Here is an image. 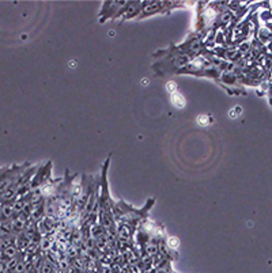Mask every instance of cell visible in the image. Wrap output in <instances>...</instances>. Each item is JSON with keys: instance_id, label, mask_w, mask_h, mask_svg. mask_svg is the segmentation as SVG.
Masks as SVG:
<instances>
[{"instance_id": "obj_11", "label": "cell", "mask_w": 272, "mask_h": 273, "mask_svg": "<svg viewBox=\"0 0 272 273\" xmlns=\"http://www.w3.org/2000/svg\"><path fill=\"white\" fill-rule=\"evenodd\" d=\"M230 117H231V118H236V117H237V114H236V111H234V110L230 111Z\"/></svg>"}, {"instance_id": "obj_1", "label": "cell", "mask_w": 272, "mask_h": 273, "mask_svg": "<svg viewBox=\"0 0 272 273\" xmlns=\"http://www.w3.org/2000/svg\"><path fill=\"white\" fill-rule=\"evenodd\" d=\"M170 99H171V103H173L176 107H178V109H182V107L185 106L184 96H182L181 94H178V92H173L171 96H170Z\"/></svg>"}, {"instance_id": "obj_4", "label": "cell", "mask_w": 272, "mask_h": 273, "mask_svg": "<svg viewBox=\"0 0 272 273\" xmlns=\"http://www.w3.org/2000/svg\"><path fill=\"white\" fill-rule=\"evenodd\" d=\"M197 122H199V125H202V126H207L208 125V117L207 115H199L197 117Z\"/></svg>"}, {"instance_id": "obj_9", "label": "cell", "mask_w": 272, "mask_h": 273, "mask_svg": "<svg viewBox=\"0 0 272 273\" xmlns=\"http://www.w3.org/2000/svg\"><path fill=\"white\" fill-rule=\"evenodd\" d=\"M150 246H151V247H147V252H148V253H150V254H152V253H155V252H156V247H155V246H154V245H150Z\"/></svg>"}, {"instance_id": "obj_7", "label": "cell", "mask_w": 272, "mask_h": 273, "mask_svg": "<svg viewBox=\"0 0 272 273\" xmlns=\"http://www.w3.org/2000/svg\"><path fill=\"white\" fill-rule=\"evenodd\" d=\"M22 272H25V264H23V262L17 264V266H15V273H22Z\"/></svg>"}, {"instance_id": "obj_8", "label": "cell", "mask_w": 272, "mask_h": 273, "mask_svg": "<svg viewBox=\"0 0 272 273\" xmlns=\"http://www.w3.org/2000/svg\"><path fill=\"white\" fill-rule=\"evenodd\" d=\"M178 243H180V242H178L177 238H170L169 239V246H171V247H177Z\"/></svg>"}, {"instance_id": "obj_12", "label": "cell", "mask_w": 272, "mask_h": 273, "mask_svg": "<svg viewBox=\"0 0 272 273\" xmlns=\"http://www.w3.org/2000/svg\"><path fill=\"white\" fill-rule=\"evenodd\" d=\"M0 241H2V235H0Z\"/></svg>"}, {"instance_id": "obj_10", "label": "cell", "mask_w": 272, "mask_h": 273, "mask_svg": "<svg viewBox=\"0 0 272 273\" xmlns=\"http://www.w3.org/2000/svg\"><path fill=\"white\" fill-rule=\"evenodd\" d=\"M6 269V264H3V261H0V273Z\"/></svg>"}, {"instance_id": "obj_2", "label": "cell", "mask_w": 272, "mask_h": 273, "mask_svg": "<svg viewBox=\"0 0 272 273\" xmlns=\"http://www.w3.org/2000/svg\"><path fill=\"white\" fill-rule=\"evenodd\" d=\"M15 254H17V249H15V246L14 245H11V246H8V247H6L4 250H3V256L7 257V258H14Z\"/></svg>"}, {"instance_id": "obj_6", "label": "cell", "mask_w": 272, "mask_h": 273, "mask_svg": "<svg viewBox=\"0 0 272 273\" xmlns=\"http://www.w3.org/2000/svg\"><path fill=\"white\" fill-rule=\"evenodd\" d=\"M176 88H177V86H176L174 82H169V83L166 84V90H167V91H170V92L176 91Z\"/></svg>"}, {"instance_id": "obj_5", "label": "cell", "mask_w": 272, "mask_h": 273, "mask_svg": "<svg viewBox=\"0 0 272 273\" xmlns=\"http://www.w3.org/2000/svg\"><path fill=\"white\" fill-rule=\"evenodd\" d=\"M53 272V266H52L50 264H44L42 268H41V273H52Z\"/></svg>"}, {"instance_id": "obj_3", "label": "cell", "mask_w": 272, "mask_h": 273, "mask_svg": "<svg viewBox=\"0 0 272 273\" xmlns=\"http://www.w3.org/2000/svg\"><path fill=\"white\" fill-rule=\"evenodd\" d=\"M2 214H3V216H4V218H10V216L14 214L12 205H4V207L2 208Z\"/></svg>"}]
</instances>
